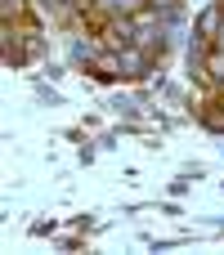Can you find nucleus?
Here are the masks:
<instances>
[{
  "mask_svg": "<svg viewBox=\"0 0 224 255\" xmlns=\"http://www.w3.org/2000/svg\"><path fill=\"white\" fill-rule=\"evenodd\" d=\"M216 27H220V9H207V13H202V22H198V31H202V36H211Z\"/></svg>",
  "mask_w": 224,
  "mask_h": 255,
  "instance_id": "obj_1",
  "label": "nucleus"
}]
</instances>
